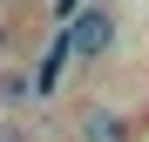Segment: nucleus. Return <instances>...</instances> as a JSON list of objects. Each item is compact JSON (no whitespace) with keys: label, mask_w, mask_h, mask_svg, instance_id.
<instances>
[{"label":"nucleus","mask_w":149,"mask_h":142,"mask_svg":"<svg viewBox=\"0 0 149 142\" xmlns=\"http://www.w3.org/2000/svg\"><path fill=\"white\" fill-rule=\"evenodd\" d=\"M68 41H74V61H102L109 47H115V14L95 0V7H81L68 20Z\"/></svg>","instance_id":"f257e3e1"},{"label":"nucleus","mask_w":149,"mask_h":142,"mask_svg":"<svg viewBox=\"0 0 149 142\" xmlns=\"http://www.w3.org/2000/svg\"><path fill=\"white\" fill-rule=\"evenodd\" d=\"M68 61H74V41H68V27H61L54 41H47V54L34 61V95H41V102H47V95L61 88V75H68Z\"/></svg>","instance_id":"f03ea898"},{"label":"nucleus","mask_w":149,"mask_h":142,"mask_svg":"<svg viewBox=\"0 0 149 142\" xmlns=\"http://www.w3.org/2000/svg\"><path fill=\"white\" fill-rule=\"evenodd\" d=\"M81 142H129V115L109 108V102L81 108Z\"/></svg>","instance_id":"7ed1b4c3"},{"label":"nucleus","mask_w":149,"mask_h":142,"mask_svg":"<svg viewBox=\"0 0 149 142\" xmlns=\"http://www.w3.org/2000/svg\"><path fill=\"white\" fill-rule=\"evenodd\" d=\"M81 7H95V0H54V20H61V27H68V20L81 14Z\"/></svg>","instance_id":"20e7f679"},{"label":"nucleus","mask_w":149,"mask_h":142,"mask_svg":"<svg viewBox=\"0 0 149 142\" xmlns=\"http://www.w3.org/2000/svg\"><path fill=\"white\" fill-rule=\"evenodd\" d=\"M0 142H20V135H14V129H0Z\"/></svg>","instance_id":"39448f33"}]
</instances>
